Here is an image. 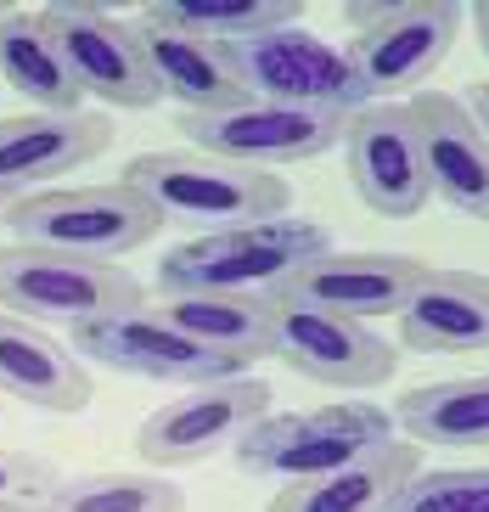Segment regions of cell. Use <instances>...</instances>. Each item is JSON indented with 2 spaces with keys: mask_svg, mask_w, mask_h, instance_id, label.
Returning a JSON list of instances; mask_svg holds the SVG:
<instances>
[{
  "mask_svg": "<svg viewBox=\"0 0 489 512\" xmlns=\"http://www.w3.org/2000/svg\"><path fill=\"white\" fill-rule=\"evenodd\" d=\"M326 248H338V242L315 220H293V214L253 220V226L175 242L158 259V287L163 293H265V299H276Z\"/></svg>",
  "mask_w": 489,
  "mask_h": 512,
  "instance_id": "6da1fadb",
  "label": "cell"
},
{
  "mask_svg": "<svg viewBox=\"0 0 489 512\" xmlns=\"http://www.w3.org/2000/svg\"><path fill=\"white\" fill-rule=\"evenodd\" d=\"M119 181L147 197L163 214V226L180 220V226H197V237L253 226V220H282L293 203L282 175L220 164L208 152H135Z\"/></svg>",
  "mask_w": 489,
  "mask_h": 512,
  "instance_id": "7a4b0ae2",
  "label": "cell"
},
{
  "mask_svg": "<svg viewBox=\"0 0 489 512\" xmlns=\"http://www.w3.org/2000/svg\"><path fill=\"white\" fill-rule=\"evenodd\" d=\"M12 242H34V248H57L74 259H102L119 265L124 254H135L141 242H152L163 231V214L147 197L124 181L102 186H45V192L17 197L6 214Z\"/></svg>",
  "mask_w": 489,
  "mask_h": 512,
  "instance_id": "3957f363",
  "label": "cell"
},
{
  "mask_svg": "<svg viewBox=\"0 0 489 512\" xmlns=\"http://www.w3.org/2000/svg\"><path fill=\"white\" fill-rule=\"evenodd\" d=\"M355 23L349 40V74L366 91V102H400L428 74L456 51L461 40V12L456 0H383V6H343Z\"/></svg>",
  "mask_w": 489,
  "mask_h": 512,
  "instance_id": "277c9868",
  "label": "cell"
},
{
  "mask_svg": "<svg viewBox=\"0 0 489 512\" xmlns=\"http://www.w3.org/2000/svg\"><path fill=\"white\" fill-rule=\"evenodd\" d=\"M388 439H400L394 411L371 400H332L315 411H265L248 434L237 439L242 473L259 479H315L332 467H349L360 456L383 451Z\"/></svg>",
  "mask_w": 489,
  "mask_h": 512,
  "instance_id": "5b68a950",
  "label": "cell"
},
{
  "mask_svg": "<svg viewBox=\"0 0 489 512\" xmlns=\"http://www.w3.org/2000/svg\"><path fill=\"white\" fill-rule=\"evenodd\" d=\"M147 293L130 271L102 259H74L34 242H0V310L34 327H85L102 316L141 310Z\"/></svg>",
  "mask_w": 489,
  "mask_h": 512,
  "instance_id": "8992f818",
  "label": "cell"
},
{
  "mask_svg": "<svg viewBox=\"0 0 489 512\" xmlns=\"http://www.w3.org/2000/svg\"><path fill=\"white\" fill-rule=\"evenodd\" d=\"M34 12H40L51 46H57L62 68H68V79H74V91L85 102H102V107L163 102L135 23L113 17L107 6H90V0H45Z\"/></svg>",
  "mask_w": 489,
  "mask_h": 512,
  "instance_id": "52a82bcc",
  "label": "cell"
},
{
  "mask_svg": "<svg viewBox=\"0 0 489 512\" xmlns=\"http://www.w3.org/2000/svg\"><path fill=\"white\" fill-rule=\"evenodd\" d=\"M270 355L326 389H377L400 366V344L371 332V321H349L298 293H276L270 304Z\"/></svg>",
  "mask_w": 489,
  "mask_h": 512,
  "instance_id": "ba28073f",
  "label": "cell"
},
{
  "mask_svg": "<svg viewBox=\"0 0 489 512\" xmlns=\"http://www.w3.org/2000/svg\"><path fill=\"white\" fill-rule=\"evenodd\" d=\"M343 124H349L343 113H321V107L242 102L220 113H180V136L192 141V152H208L220 164L276 175L282 164H310V158L338 152Z\"/></svg>",
  "mask_w": 489,
  "mask_h": 512,
  "instance_id": "9c48e42d",
  "label": "cell"
},
{
  "mask_svg": "<svg viewBox=\"0 0 489 512\" xmlns=\"http://www.w3.org/2000/svg\"><path fill=\"white\" fill-rule=\"evenodd\" d=\"M338 152L355 197L377 220H416L433 203L411 102H371L360 113H349Z\"/></svg>",
  "mask_w": 489,
  "mask_h": 512,
  "instance_id": "30bf717a",
  "label": "cell"
},
{
  "mask_svg": "<svg viewBox=\"0 0 489 512\" xmlns=\"http://www.w3.org/2000/svg\"><path fill=\"white\" fill-rule=\"evenodd\" d=\"M270 411V389L259 377H220V383H197L180 400L158 406L135 428V456L147 467H192L208 462L214 451L237 445L253 422Z\"/></svg>",
  "mask_w": 489,
  "mask_h": 512,
  "instance_id": "8fae6325",
  "label": "cell"
},
{
  "mask_svg": "<svg viewBox=\"0 0 489 512\" xmlns=\"http://www.w3.org/2000/svg\"><path fill=\"white\" fill-rule=\"evenodd\" d=\"M231 68H237L248 102H282V107H321V113H360L366 91L349 74V57L338 46L315 40L310 29H282L265 34V40H248V46L225 51Z\"/></svg>",
  "mask_w": 489,
  "mask_h": 512,
  "instance_id": "7c38bea8",
  "label": "cell"
},
{
  "mask_svg": "<svg viewBox=\"0 0 489 512\" xmlns=\"http://www.w3.org/2000/svg\"><path fill=\"white\" fill-rule=\"evenodd\" d=\"M74 349L90 366H107V372H124V377H147V383H180V389L248 372L242 361H231L220 349H203L197 338H186L169 321H158L147 304L141 310H124V316H102V321L74 327Z\"/></svg>",
  "mask_w": 489,
  "mask_h": 512,
  "instance_id": "4fadbf2b",
  "label": "cell"
},
{
  "mask_svg": "<svg viewBox=\"0 0 489 512\" xmlns=\"http://www.w3.org/2000/svg\"><path fill=\"white\" fill-rule=\"evenodd\" d=\"M113 141V119L96 107H68V113H6L0 119V192L29 197L51 181L85 169L102 158Z\"/></svg>",
  "mask_w": 489,
  "mask_h": 512,
  "instance_id": "5bb4252c",
  "label": "cell"
},
{
  "mask_svg": "<svg viewBox=\"0 0 489 512\" xmlns=\"http://www.w3.org/2000/svg\"><path fill=\"white\" fill-rule=\"evenodd\" d=\"M416 136H422V164H428V197H439L445 209L484 220L489 226V141L461 96L445 91H422L411 102Z\"/></svg>",
  "mask_w": 489,
  "mask_h": 512,
  "instance_id": "9a60e30c",
  "label": "cell"
},
{
  "mask_svg": "<svg viewBox=\"0 0 489 512\" xmlns=\"http://www.w3.org/2000/svg\"><path fill=\"white\" fill-rule=\"evenodd\" d=\"M400 344L416 355H484L489 349V276L484 271H456V265H428L405 293L400 316Z\"/></svg>",
  "mask_w": 489,
  "mask_h": 512,
  "instance_id": "2e32d148",
  "label": "cell"
},
{
  "mask_svg": "<svg viewBox=\"0 0 489 512\" xmlns=\"http://www.w3.org/2000/svg\"><path fill=\"white\" fill-rule=\"evenodd\" d=\"M428 271L411 254H383V248H326L321 259H310L293 276L287 293L338 310L349 321H388L400 316L405 293L416 287V276Z\"/></svg>",
  "mask_w": 489,
  "mask_h": 512,
  "instance_id": "e0dca14e",
  "label": "cell"
},
{
  "mask_svg": "<svg viewBox=\"0 0 489 512\" xmlns=\"http://www.w3.org/2000/svg\"><path fill=\"white\" fill-rule=\"evenodd\" d=\"M0 394L40 411H85L90 372L51 327L0 310Z\"/></svg>",
  "mask_w": 489,
  "mask_h": 512,
  "instance_id": "ac0fdd59",
  "label": "cell"
},
{
  "mask_svg": "<svg viewBox=\"0 0 489 512\" xmlns=\"http://www.w3.org/2000/svg\"><path fill=\"white\" fill-rule=\"evenodd\" d=\"M416 467H422V445L388 439L383 451L360 456L349 467H332L315 479H287V490L270 501V512H388Z\"/></svg>",
  "mask_w": 489,
  "mask_h": 512,
  "instance_id": "d6986e66",
  "label": "cell"
},
{
  "mask_svg": "<svg viewBox=\"0 0 489 512\" xmlns=\"http://www.w3.org/2000/svg\"><path fill=\"white\" fill-rule=\"evenodd\" d=\"M270 304L276 299L265 293H158L147 310L175 332L197 338L203 349L253 366L270 355Z\"/></svg>",
  "mask_w": 489,
  "mask_h": 512,
  "instance_id": "ffe728a7",
  "label": "cell"
},
{
  "mask_svg": "<svg viewBox=\"0 0 489 512\" xmlns=\"http://www.w3.org/2000/svg\"><path fill=\"white\" fill-rule=\"evenodd\" d=\"M135 34H141V51H147L152 85L158 96L180 102L186 113H220V107H242L248 91H242L237 68L220 46H203V40H186V34L152 29L135 17Z\"/></svg>",
  "mask_w": 489,
  "mask_h": 512,
  "instance_id": "44dd1931",
  "label": "cell"
},
{
  "mask_svg": "<svg viewBox=\"0 0 489 512\" xmlns=\"http://www.w3.org/2000/svg\"><path fill=\"white\" fill-rule=\"evenodd\" d=\"M394 428L411 445H445V451H489V372L439 377L394 400Z\"/></svg>",
  "mask_w": 489,
  "mask_h": 512,
  "instance_id": "7402d4cb",
  "label": "cell"
},
{
  "mask_svg": "<svg viewBox=\"0 0 489 512\" xmlns=\"http://www.w3.org/2000/svg\"><path fill=\"white\" fill-rule=\"evenodd\" d=\"M141 23L203 40V46H220V51H237L248 40L298 29L304 23V0H152V6H141Z\"/></svg>",
  "mask_w": 489,
  "mask_h": 512,
  "instance_id": "603a6c76",
  "label": "cell"
},
{
  "mask_svg": "<svg viewBox=\"0 0 489 512\" xmlns=\"http://www.w3.org/2000/svg\"><path fill=\"white\" fill-rule=\"evenodd\" d=\"M0 79L12 85L34 113H68L85 107V96L74 91V79L62 68L51 34H45L40 12H6L0 17Z\"/></svg>",
  "mask_w": 489,
  "mask_h": 512,
  "instance_id": "cb8c5ba5",
  "label": "cell"
},
{
  "mask_svg": "<svg viewBox=\"0 0 489 512\" xmlns=\"http://www.w3.org/2000/svg\"><path fill=\"white\" fill-rule=\"evenodd\" d=\"M51 512H180V484H169L163 473H85V479H68L51 490L45 501Z\"/></svg>",
  "mask_w": 489,
  "mask_h": 512,
  "instance_id": "d4e9b609",
  "label": "cell"
},
{
  "mask_svg": "<svg viewBox=\"0 0 489 512\" xmlns=\"http://www.w3.org/2000/svg\"><path fill=\"white\" fill-rule=\"evenodd\" d=\"M388 512H489V467H416Z\"/></svg>",
  "mask_w": 489,
  "mask_h": 512,
  "instance_id": "484cf974",
  "label": "cell"
},
{
  "mask_svg": "<svg viewBox=\"0 0 489 512\" xmlns=\"http://www.w3.org/2000/svg\"><path fill=\"white\" fill-rule=\"evenodd\" d=\"M0 501H6V507L40 501V473H34L29 462H17V456H0Z\"/></svg>",
  "mask_w": 489,
  "mask_h": 512,
  "instance_id": "4316f807",
  "label": "cell"
},
{
  "mask_svg": "<svg viewBox=\"0 0 489 512\" xmlns=\"http://www.w3.org/2000/svg\"><path fill=\"white\" fill-rule=\"evenodd\" d=\"M461 107H467V119L484 130V141H489V79H478V85H467L461 91Z\"/></svg>",
  "mask_w": 489,
  "mask_h": 512,
  "instance_id": "83f0119b",
  "label": "cell"
},
{
  "mask_svg": "<svg viewBox=\"0 0 489 512\" xmlns=\"http://www.w3.org/2000/svg\"><path fill=\"white\" fill-rule=\"evenodd\" d=\"M467 17H473V34H478V51H484V57H489V0H478V6H473V12H467Z\"/></svg>",
  "mask_w": 489,
  "mask_h": 512,
  "instance_id": "f1b7e54d",
  "label": "cell"
},
{
  "mask_svg": "<svg viewBox=\"0 0 489 512\" xmlns=\"http://www.w3.org/2000/svg\"><path fill=\"white\" fill-rule=\"evenodd\" d=\"M12 203H17V197H6V192H0V226H6V214H12Z\"/></svg>",
  "mask_w": 489,
  "mask_h": 512,
  "instance_id": "f546056e",
  "label": "cell"
},
{
  "mask_svg": "<svg viewBox=\"0 0 489 512\" xmlns=\"http://www.w3.org/2000/svg\"><path fill=\"white\" fill-rule=\"evenodd\" d=\"M12 512H51L45 501H29V507H12Z\"/></svg>",
  "mask_w": 489,
  "mask_h": 512,
  "instance_id": "4dcf8cb0",
  "label": "cell"
},
{
  "mask_svg": "<svg viewBox=\"0 0 489 512\" xmlns=\"http://www.w3.org/2000/svg\"><path fill=\"white\" fill-rule=\"evenodd\" d=\"M6 12H12V6H6V0H0V17H6Z\"/></svg>",
  "mask_w": 489,
  "mask_h": 512,
  "instance_id": "1f68e13d",
  "label": "cell"
},
{
  "mask_svg": "<svg viewBox=\"0 0 489 512\" xmlns=\"http://www.w3.org/2000/svg\"><path fill=\"white\" fill-rule=\"evenodd\" d=\"M0 512H12V507H6V501H0Z\"/></svg>",
  "mask_w": 489,
  "mask_h": 512,
  "instance_id": "d6a6232c",
  "label": "cell"
}]
</instances>
